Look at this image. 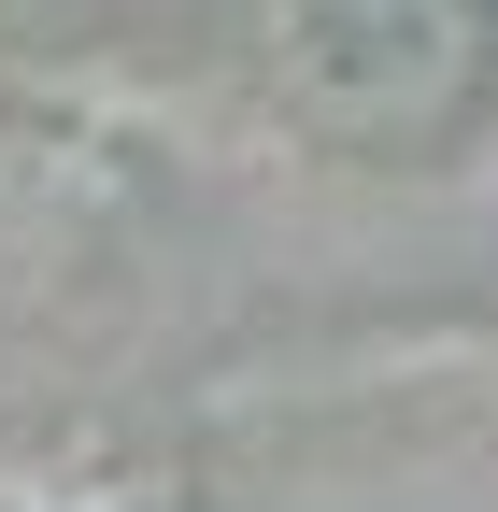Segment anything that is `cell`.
Masks as SVG:
<instances>
[{
    "instance_id": "cell-2",
    "label": "cell",
    "mask_w": 498,
    "mask_h": 512,
    "mask_svg": "<svg viewBox=\"0 0 498 512\" xmlns=\"http://www.w3.org/2000/svg\"><path fill=\"white\" fill-rule=\"evenodd\" d=\"M15 214H29V143L0 128V242H15Z\"/></svg>"
},
{
    "instance_id": "cell-1",
    "label": "cell",
    "mask_w": 498,
    "mask_h": 512,
    "mask_svg": "<svg viewBox=\"0 0 498 512\" xmlns=\"http://www.w3.org/2000/svg\"><path fill=\"white\" fill-rule=\"evenodd\" d=\"M257 43H271V100L314 128V143L413 157V143H442L484 100L498 15L484 0H271Z\"/></svg>"
}]
</instances>
